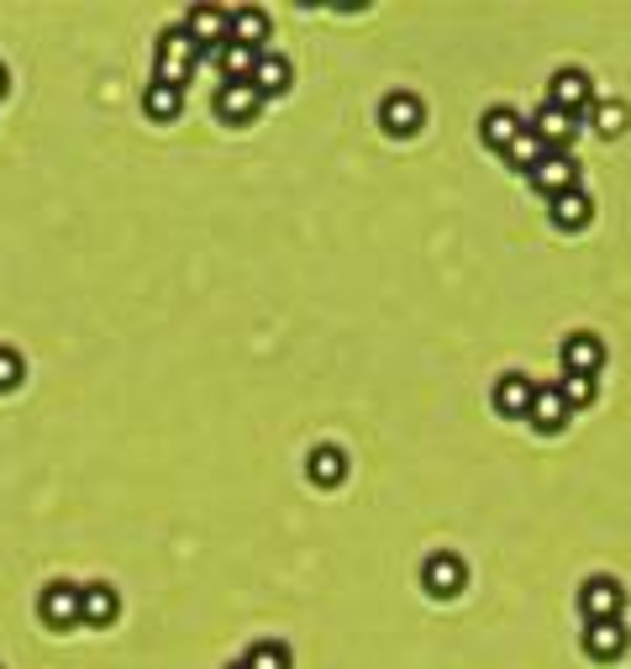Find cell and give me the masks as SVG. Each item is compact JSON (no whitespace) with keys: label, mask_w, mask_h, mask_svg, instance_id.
I'll return each mask as SVG.
<instances>
[{"label":"cell","mask_w":631,"mask_h":669,"mask_svg":"<svg viewBox=\"0 0 631 669\" xmlns=\"http://www.w3.org/2000/svg\"><path fill=\"white\" fill-rule=\"evenodd\" d=\"M196 63H200V48L184 27H169V32L158 38V80L163 84H179V90H184V80L196 74Z\"/></svg>","instance_id":"obj_1"},{"label":"cell","mask_w":631,"mask_h":669,"mask_svg":"<svg viewBox=\"0 0 631 669\" xmlns=\"http://www.w3.org/2000/svg\"><path fill=\"white\" fill-rule=\"evenodd\" d=\"M579 611H584L590 622H621V611H627V586L611 580V575H594V580H584V590H579Z\"/></svg>","instance_id":"obj_2"},{"label":"cell","mask_w":631,"mask_h":669,"mask_svg":"<svg viewBox=\"0 0 631 669\" xmlns=\"http://www.w3.org/2000/svg\"><path fill=\"white\" fill-rule=\"evenodd\" d=\"M379 127H384L390 138H415V132L427 127V106H421V96H411V90H390V96L379 101Z\"/></svg>","instance_id":"obj_3"},{"label":"cell","mask_w":631,"mask_h":669,"mask_svg":"<svg viewBox=\"0 0 631 669\" xmlns=\"http://www.w3.org/2000/svg\"><path fill=\"white\" fill-rule=\"evenodd\" d=\"M579 117H569V111H558V106H537L532 117H527V132H537V142L548 148V153H569V142L579 138Z\"/></svg>","instance_id":"obj_4"},{"label":"cell","mask_w":631,"mask_h":669,"mask_svg":"<svg viewBox=\"0 0 631 669\" xmlns=\"http://www.w3.org/2000/svg\"><path fill=\"white\" fill-rule=\"evenodd\" d=\"M421 586H427V596H437V601H453L458 590L469 586V565L458 559V553H427V565H421Z\"/></svg>","instance_id":"obj_5"},{"label":"cell","mask_w":631,"mask_h":669,"mask_svg":"<svg viewBox=\"0 0 631 669\" xmlns=\"http://www.w3.org/2000/svg\"><path fill=\"white\" fill-rule=\"evenodd\" d=\"M38 611H42V622H48L53 632L84 628V617H79V586H69V580H53V586L42 590Z\"/></svg>","instance_id":"obj_6"},{"label":"cell","mask_w":631,"mask_h":669,"mask_svg":"<svg viewBox=\"0 0 631 669\" xmlns=\"http://www.w3.org/2000/svg\"><path fill=\"white\" fill-rule=\"evenodd\" d=\"M548 106H558V111H569V117H584L594 106V84L584 69H558L548 84Z\"/></svg>","instance_id":"obj_7"},{"label":"cell","mask_w":631,"mask_h":669,"mask_svg":"<svg viewBox=\"0 0 631 669\" xmlns=\"http://www.w3.org/2000/svg\"><path fill=\"white\" fill-rule=\"evenodd\" d=\"M184 32L196 38L200 53H217L221 42L232 38V11H221V6H196V11L184 17Z\"/></svg>","instance_id":"obj_8"},{"label":"cell","mask_w":631,"mask_h":669,"mask_svg":"<svg viewBox=\"0 0 631 669\" xmlns=\"http://www.w3.org/2000/svg\"><path fill=\"white\" fill-rule=\"evenodd\" d=\"M258 106H263V96H258L248 80H221L217 90V117L232 127H248L258 117Z\"/></svg>","instance_id":"obj_9"},{"label":"cell","mask_w":631,"mask_h":669,"mask_svg":"<svg viewBox=\"0 0 631 669\" xmlns=\"http://www.w3.org/2000/svg\"><path fill=\"white\" fill-rule=\"evenodd\" d=\"M527 180L542 190V196H569V190H579V159H569V153H548V159L537 163Z\"/></svg>","instance_id":"obj_10"},{"label":"cell","mask_w":631,"mask_h":669,"mask_svg":"<svg viewBox=\"0 0 631 669\" xmlns=\"http://www.w3.org/2000/svg\"><path fill=\"white\" fill-rule=\"evenodd\" d=\"M627 643H631L627 622H584V653L594 665H615L627 653Z\"/></svg>","instance_id":"obj_11"},{"label":"cell","mask_w":631,"mask_h":669,"mask_svg":"<svg viewBox=\"0 0 631 669\" xmlns=\"http://www.w3.org/2000/svg\"><path fill=\"white\" fill-rule=\"evenodd\" d=\"M79 617H84V628H111L121 617V596L106 580L100 586H79Z\"/></svg>","instance_id":"obj_12"},{"label":"cell","mask_w":631,"mask_h":669,"mask_svg":"<svg viewBox=\"0 0 631 669\" xmlns=\"http://www.w3.org/2000/svg\"><path fill=\"white\" fill-rule=\"evenodd\" d=\"M563 369L569 375H600L605 369V343L594 338V332H573V338H563Z\"/></svg>","instance_id":"obj_13"},{"label":"cell","mask_w":631,"mask_h":669,"mask_svg":"<svg viewBox=\"0 0 631 669\" xmlns=\"http://www.w3.org/2000/svg\"><path fill=\"white\" fill-rule=\"evenodd\" d=\"M521 132H527V117H521L515 106H490V111H484V122H479V138L490 142V148H500V153H505Z\"/></svg>","instance_id":"obj_14"},{"label":"cell","mask_w":631,"mask_h":669,"mask_svg":"<svg viewBox=\"0 0 631 669\" xmlns=\"http://www.w3.org/2000/svg\"><path fill=\"white\" fill-rule=\"evenodd\" d=\"M532 396H537V386L527 375H500V386H494V411H500L505 422H521V417L532 411Z\"/></svg>","instance_id":"obj_15"},{"label":"cell","mask_w":631,"mask_h":669,"mask_svg":"<svg viewBox=\"0 0 631 669\" xmlns=\"http://www.w3.org/2000/svg\"><path fill=\"white\" fill-rule=\"evenodd\" d=\"M269 101V96H284L290 84H296V63L284 59V53H258V69H253V80H248Z\"/></svg>","instance_id":"obj_16"},{"label":"cell","mask_w":631,"mask_h":669,"mask_svg":"<svg viewBox=\"0 0 631 669\" xmlns=\"http://www.w3.org/2000/svg\"><path fill=\"white\" fill-rule=\"evenodd\" d=\"M569 401L558 396V386H537V396H532V411H527V422L537 427V432H563L569 427Z\"/></svg>","instance_id":"obj_17"},{"label":"cell","mask_w":631,"mask_h":669,"mask_svg":"<svg viewBox=\"0 0 631 669\" xmlns=\"http://www.w3.org/2000/svg\"><path fill=\"white\" fill-rule=\"evenodd\" d=\"M548 217L558 232H579V227H590L594 217V201L584 196V190H569V196H552L548 201Z\"/></svg>","instance_id":"obj_18"},{"label":"cell","mask_w":631,"mask_h":669,"mask_svg":"<svg viewBox=\"0 0 631 669\" xmlns=\"http://www.w3.org/2000/svg\"><path fill=\"white\" fill-rule=\"evenodd\" d=\"M142 111H148V122L169 127L184 111V90L179 84H163V80H148V90H142Z\"/></svg>","instance_id":"obj_19"},{"label":"cell","mask_w":631,"mask_h":669,"mask_svg":"<svg viewBox=\"0 0 631 669\" xmlns=\"http://www.w3.org/2000/svg\"><path fill=\"white\" fill-rule=\"evenodd\" d=\"M269 11H258V6H237L232 11V42H242V48H253V53H263V42H269Z\"/></svg>","instance_id":"obj_20"},{"label":"cell","mask_w":631,"mask_h":669,"mask_svg":"<svg viewBox=\"0 0 631 669\" xmlns=\"http://www.w3.org/2000/svg\"><path fill=\"white\" fill-rule=\"evenodd\" d=\"M306 475H311L316 486H342V475H348V453H342L337 443H321L311 459H306Z\"/></svg>","instance_id":"obj_21"},{"label":"cell","mask_w":631,"mask_h":669,"mask_svg":"<svg viewBox=\"0 0 631 669\" xmlns=\"http://www.w3.org/2000/svg\"><path fill=\"white\" fill-rule=\"evenodd\" d=\"M211 63H217L221 74H227V80H253V69H258V53L253 48H242V42H221L217 53H211Z\"/></svg>","instance_id":"obj_22"},{"label":"cell","mask_w":631,"mask_h":669,"mask_svg":"<svg viewBox=\"0 0 631 669\" xmlns=\"http://www.w3.org/2000/svg\"><path fill=\"white\" fill-rule=\"evenodd\" d=\"M242 665L248 669H296V653L284 638H258L253 649L242 653Z\"/></svg>","instance_id":"obj_23"},{"label":"cell","mask_w":631,"mask_h":669,"mask_svg":"<svg viewBox=\"0 0 631 669\" xmlns=\"http://www.w3.org/2000/svg\"><path fill=\"white\" fill-rule=\"evenodd\" d=\"M542 159H548V148L537 142V132H521V138H515L511 148H505V163H511L515 174H532V169H537Z\"/></svg>","instance_id":"obj_24"},{"label":"cell","mask_w":631,"mask_h":669,"mask_svg":"<svg viewBox=\"0 0 631 669\" xmlns=\"http://www.w3.org/2000/svg\"><path fill=\"white\" fill-rule=\"evenodd\" d=\"M590 117H594V132H600V138H621V132H627V122H631V111L621 101L590 106Z\"/></svg>","instance_id":"obj_25"},{"label":"cell","mask_w":631,"mask_h":669,"mask_svg":"<svg viewBox=\"0 0 631 669\" xmlns=\"http://www.w3.org/2000/svg\"><path fill=\"white\" fill-rule=\"evenodd\" d=\"M558 396L569 401V411H584V406L594 401V380H590V375H569V369H563V380H558Z\"/></svg>","instance_id":"obj_26"},{"label":"cell","mask_w":631,"mask_h":669,"mask_svg":"<svg viewBox=\"0 0 631 669\" xmlns=\"http://www.w3.org/2000/svg\"><path fill=\"white\" fill-rule=\"evenodd\" d=\"M27 380V365H21L17 348H0V390H17Z\"/></svg>","instance_id":"obj_27"},{"label":"cell","mask_w":631,"mask_h":669,"mask_svg":"<svg viewBox=\"0 0 631 669\" xmlns=\"http://www.w3.org/2000/svg\"><path fill=\"white\" fill-rule=\"evenodd\" d=\"M6 84H11V74H6V63H0V96H6Z\"/></svg>","instance_id":"obj_28"},{"label":"cell","mask_w":631,"mask_h":669,"mask_svg":"<svg viewBox=\"0 0 631 669\" xmlns=\"http://www.w3.org/2000/svg\"><path fill=\"white\" fill-rule=\"evenodd\" d=\"M227 669H248V665H242V659H237V665H227Z\"/></svg>","instance_id":"obj_29"}]
</instances>
